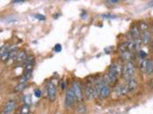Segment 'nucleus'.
<instances>
[{
	"instance_id": "nucleus-1",
	"label": "nucleus",
	"mask_w": 153,
	"mask_h": 114,
	"mask_svg": "<svg viewBox=\"0 0 153 114\" xmlns=\"http://www.w3.org/2000/svg\"><path fill=\"white\" fill-rule=\"evenodd\" d=\"M134 73H135V66L132 62H128L123 66V77L126 80H130L133 78Z\"/></svg>"
},
{
	"instance_id": "nucleus-2",
	"label": "nucleus",
	"mask_w": 153,
	"mask_h": 114,
	"mask_svg": "<svg viewBox=\"0 0 153 114\" xmlns=\"http://www.w3.org/2000/svg\"><path fill=\"white\" fill-rule=\"evenodd\" d=\"M78 103V100L76 98V95L73 91V89H67L65 95V107L67 108L72 107V106Z\"/></svg>"
},
{
	"instance_id": "nucleus-3",
	"label": "nucleus",
	"mask_w": 153,
	"mask_h": 114,
	"mask_svg": "<svg viewBox=\"0 0 153 114\" xmlns=\"http://www.w3.org/2000/svg\"><path fill=\"white\" fill-rule=\"evenodd\" d=\"M123 65L121 63H117L116 62V63H113V64L110 65L108 72L114 74L119 79L123 75Z\"/></svg>"
},
{
	"instance_id": "nucleus-4",
	"label": "nucleus",
	"mask_w": 153,
	"mask_h": 114,
	"mask_svg": "<svg viewBox=\"0 0 153 114\" xmlns=\"http://www.w3.org/2000/svg\"><path fill=\"white\" fill-rule=\"evenodd\" d=\"M72 89H73L78 102H82L83 95H82V90H81L79 83L76 82V81H74V82L72 83Z\"/></svg>"
},
{
	"instance_id": "nucleus-5",
	"label": "nucleus",
	"mask_w": 153,
	"mask_h": 114,
	"mask_svg": "<svg viewBox=\"0 0 153 114\" xmlns=\"http://www.w3.org/2000/svg\"><path fill=\"white\" fill-rule=\"evenodd\" d=\"M47 93H48V99L50 100L51 102L55 101L56 99V88L54 82H50L47 86Z\"/></svg>"
},
{
	"instance_id": "nucleus-6",
	"label": "nucleus",
	"mask_w": 153,
	"mask_h": 114,
	"mask_svg": "<svg viewBox=\"0 0 153 114\" xmlns=\"http://www.w3.org/2000/svg\"><path fill=\"white\" fill-rule=\"evenodd\" d=\"M16 102L13 101V100H10V101H8L6 104H5V106L3 107V110L2 112L4 114H12L14 109H16Z\"/></svg>"
},
{
	"instance_id": "nucleus-7",
	"label": "nucleus",
	"mask_w": 153,
	"mask_h": 114,
	"mask_svg": "<svg viewBox=\"0 0 153 114\" xmlns=\"http://www.w3.org/2000/svg\"><path fill=\"white\" fill-rule=\"evenodd\" d=\"M126 92L127 94L129 93H132L134 92L136 90L137 87H138V82H137V80L135 78H131L130 80H128L127 81V83L126 85Z\"/></svg>"
},
{
	"instance_id": "nucleus-8",
	"label": "nucleus",
	"mask_w": 153,
	"mask_h": 114,
	"mask_svg": "<svg viewBox=\"0 0 153 114\" xmlns=\"http://www.w3.org/2000/svg\"><path fill=\"white\" fill-rule=\"evenodd\" d=\"M84 93L85 96L88 100H92L96 97V93H95V88L94 86H92L91 84H87L84 88Z\"/></svg>"
},
{
	"instance_id": "nucleus-9",
	"label": "nucleus",
	"mask_w": 153,
	"mask_h": 114,
	"mask_svg": "<svg viewBox=\"0 0 153 114\" xmlns=\"http://www.w3.org/2000/svg\"><path fill=\"white\" fill-rule=\"evenodd\" d=\"M35 66V57L33 56H28L25 61V65H24V69H25V72H32V69Z\"/></svg>"
},
{
	"instance_id": "nucleus-10",
	"label": "nucleus",
	"mask_w": 153,
	"mask_h": 114,
	"mask_svg": "<svg viewBox=\"0 0 153 114\" xmlns=\"http://www.w3.org/2000/svg\"><path fill=\"white\" fill-rule=\"evenodd\" d=\"M141 38L140 36V28L137 26H133L130 28V39L131 40H136Z\"/></svg>"
},
{
	"instance_id": "nucleus-11",
	"label": "nucleus",
	"mask_w": 153,
	"mask_h": 114,
	"mask_svg": "<svg viewBox=\"0 0 153 114\" xmlns=\"http://www.w3.org/2000/svg\"><path fill=\"white\" fill-rule=\"evenodd\" d=\"M110 94V87L107 84H104L100 91V98H106Z\"/></svg>"
},
{
	"instance_id": "nucleus-12",
	"label": "nucleus",
	"mask_w": 153,
	"mask_h": 114,
	"mask_svg": "<svg viewBox=\"0 0 153 114\" xmlns=\"http://www.w3.org/2000/svg\"><path fill=\"white\" fill-rule=\"evenodd\" d=\"M116 94L118 96H123V95H126L127 94L126 92V85H121V86H118L116 88Z\"/></svg>"
},
{
	"instance_id": "nucleus-13",
	"label": "nucleus",
	"mask_w": 153,
	"mask_h": 114,
	"mask_svg": "<svg viewBox=\"0 0 153 114\" xmlns=\"http://www.w3.org/2000/svg\"><path fill=\"white\" fill-rule=\"evenodd\" d=\"M132 57H133L132 51H126V52H123V53L121 54V59L124 62H126V63L130 62Z\"/></svg>"
},
{
	"instance_id": "nucleus-14",
	"label": "nucleus",
	"mask_w": 153,
	"mask_h": 114,
	"mask_svg": "<svg viewBox=\"0 0 153 114\" xmlns=\"http://www.w3.org/2000/svg\"><path fill=\"white\" fill-rule=\"evenodd\" d=\"M146 73L147 75H151L153 73V60H147L146 68Z\"/></svg>"
},
{
	"instance_id": "nucleus-15",
	"label": "nucleus",
	"mask_w": 153,
	"mask_h": 114,
	"mask_svg": "<svg viewBox=\"0 0 153 114\" xmlns=\"http://www.w3.org/2000/svg\"><path fill=\"white\" fill-rule=\"evenodd\" d=\"M150 39H151V34H150V32H148V31H146V32H143V35H142V41L143 44H148V43L150 42Z\"/></svg>"
},
{
	"instance_id": "nucleus-16",
	"label": "nucleus",
	"mask_w": 153,
	"mask_h": 114,
	"mask_svg": "<svg viewBox=\"0 0 153 114\" xmlns=\"http://www.w3.org/2000/svg\"><path fill=\"white\" fill-rule=\"evenodd\" d=\"M27 57L28 56H27L26 51H20L19 53H17L16 61H17V62H25L26 59H27Z\"/></svg>"
},
{
	"instance_id": "nucleus-17",
	"label": "nucleus",
	"mask_w": 153,
	"mask_h": 114,
	"mask_svg": "<svg viewBox=\"0 0 153 114\" xmlns=\"http://www.w3.org/2000/svg\"><path fill=\"white\" fill-rule=\"evenodd\" d=\"M29 108H30V106L24 104L23 106H21L18 109V114H29Z\"/></svg>"
},
{
	"instance_id": "nucleus-18",
	"label": "nucleus",
	"mask_w": 153,
	"mask_h": 114,
	"mask_svg": "<svg viewBox=\"0 0 153 114\" xmlns=\"http://www.w3.org/2000/svg\"><path fill=\"white\" fill-rule=\"evenodd\" d=\"M139 28H140L143 32H146L147 31L148 28H149V27H148V24L146 21H142L140 23V25H139Z\"/></svg>"
},
{
	"instance_id": "nucleus-19",
	"label": "nucleus",
	"mask_w": 153,
	"mask_h": 114,
	"mask_svg": "<svg viewBox=\"0 0 153 114\" xmlns=\"http://www.w3.org/2000/svg\"><path fill=\"white\" fill-rule=\"evenodd\" d=\"M76 112L82 114L85 112V107L82 102H78V107H76Z\"/></svg>"
},
{
	"instance_id": "nucleus-20",
	"label": "nucleus",
	"mask_w": 153,
	"mask_h": 114,
	"mask_svg": "<svg viewBox=\"0 0 153 114\" xmlns=\"http://www.w3.org/2000/svg\"><path fill=\"white\" fill-rule=\"evenodd\" d=\"M23 101H24V103H25L26 104H28V106H30L31 104V102H32V99H31V96L30 95H25L24 96V98H23Z\"/></svg>"
},
{
	"instance_id": "nucleus-21",
	"label": "nucleus",
	"mask_w": 153,
	"mask_h": 114,
	"mask_svg": "<svg viewBox=\"0 0 153 114\" xmlns=\"http://www.w3.org/2000/svg\"><path fill=\"white\" fill-rule=\"evenodd\" d=\"M25 86H26V83H20L16 88H14V91H16V92L21 91V90L24 88V87H25Z\"/></svg>"
},
{
	"instance_id": "nucleus-22",
	"label": "nucleus",
	"mask_w": 153,
	"mask_h": 114,
	"mask_svg": "<svg viewBox=\"0 0 153 114\" xmlns=\"http://www.w3.org/2000/svg\"><path fill=\"white\" fill-rule=\"evenodd\" d=\"M35 16L36 19H38V20H41V21H44L45 19H46V17L44 16V15H42V14H39V13H37V14H35Z\"/></svg>"
},
{
	"instance_id": "nucleus-23",
	"label": "nucleus",
	"mask_w": 153,
	"mask_h": 114,
	"mask_svg": "<svg viewBox=\"0 0 153 114\" xmlns=\"http://www.w3.org/2000/svg\"><path fill=\"white\" fill-rule=\"evenodd\" d=\"M33 94H35V96L36 98H40L41 97V90L40 89H35V91H33Z\"/></svg>"
},
{
	"instance_id": "nucleus-24",
	"label": "nucleus",
	"mask_w": 153,
	"mask_h": 114,
	"mask_svg": "<svg viewBox=\"0 0 153 114\" xmlns=\"http://www.w3.org/2000/svg\"><path fill=\"white\" fill-rule=\"evenodd\" d=\"M61 50H62V47H61L60 44H56V45L55 46V48H54V50H55L56 52H59Z\"/></svg>"
},
{
	"instance_id": "nucleus-25",
	"label": "nucleus",
	"mask_w": 153,
	"mask_h": 114,
	"mask_svg": "<svg viewBox=\"0 0 153 114\" xmlns=\"http://www.w3.org/2000/svg\"><path fill=\"white\" fill-rule=\"evenodd\" d=\"M119 1L118 0H108V1H106V4L107 5H115V4H117Z\"/></svg>"
},
{
	"instance_id": "nucleus-26",
	"label": "nucleus",
	"mask_w": 153,
	"mask_h": 114,
	"mask_svg": "<svg viewBox=\"0 0 153 114\" xmlns=\"http://www.w3.org/2000/svg\"><path fill=\"white\" fill-rule=\"evenodd\" d=\"M59 87L61 89H63L65 88V82H64V80H61L60 81V83H59Z\"/></svg>"
},
{
	"instance_id": "nucleus-27",
	"label": "nucleus",
	"mask_w": 153,
	"mask_h": 114,
	"mask_svg": "<svg viewBox=\"0 0 153 114\" xmlns=\"http://www.w3.org/2000/svg\"><path fill=\"white\" fill-rule=\"evenodd\" d=\"M102 16L105 17V18H111V19H113V18L116 17V16H114V15H110V14H103Z\"/></svg>"
},
{
	"instance_id": "nucleus-28",
	"label": "nucleus",
	"mask_w": 153,
	"mask_h": 114,
	"mask_svg": "<svg viewBox=\"0 0 153 114\" xmlns=\"http://www.w3.org/2000/svg\"><path fill=\"white\" fill-rule=\"evenodd\" d=\"M24 1H22V0H16V1H13V3H16V4H18V3H23Z\"/></svg>"
},
{
	"instance_id": "nucleus-29",
	"label": "nucleus",
	"mask_w": 153,
	"mask_h": 114,
	"mask_svg": "<svg viewBox=\"0 0 153 114\" xmlns=\"http://www.w3.org/2000/svg\"><path fill=\"white\" fill-rule=\"evenodd\" d=\"M150 33H152V34H153V25L150 27Z\"/></svg>"
},
{
	"instance_id": "nucleus-30",
	"label": "nucleus",
	"mask_w": 153,
	"mask_h": 114,
	"mask_svg": "<svg viewBox=\"0 0 153 114\" xmlns=\"http://www.w3.org/2000/svg\"><path fill=\"white\" fill-rule=\"evenodd\" d=\"M148 6H153V1H152V2H150L149 4H148Z\"/></svg>"
},
{
	"instance_id": "nucleus-31",
	"label": "nucleus",
	"mask_w": 153,
	"mask_h": 114,
	"mask_svg": "<svg viewBox=\"0 0 153 114\" xmlns=\"http://www.w3.org/2000/svg\"><path fill=\"white\" fill-rule=\"evenodd\" d=\"M151 50H152V52H153V42H152V44H151Z\"/></svg>"
}]
</instances>
